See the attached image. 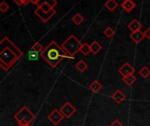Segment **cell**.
I'll return each mask as SVG.
<instances>
[{
    "label": "cell",
    "instance_id": "cell-1",
    "mask_svg": "<svg viewBox=\"0 0 150 126\" xmlns=\"http://www.w3.org/2000/svg\"><path fill=\"white\" fill-rule=\"evenodd\" d=\"M0 47V65L1 68L6 71L23 56V53L7 37L2 39Z\"/></svg>",
    "mask_w": 150,
    "mask_h": 126
},
{
    "label": "cell",
    "instance_id": "cell-2",
    "mask_svg": "<svg viewBox=\"0 0 150 126\" xmlns=\"http://www.w3.org/2000/svg\"><path fill=\"white\" fill-rule=\"evenodd\" d=\"M40 57H42L52 68L58 66V64L64 59H74L70 57L55 41H51L50 44L44 48L43 52L40 53Z\"/></svg>",
    "mask_w": 150,
    "mask_h": 126
},
{
    "label": "cell",
    "instance_id": "cell-3",
    "mask_svg": "<svg viewBox=\"0 0 150 126\" xmlns=\"http://www.w3.org/2000/svg\"><path fill=\"white\" fill-rule=\"evenodd\" d=\"M83 43L75 36L70 35L62 45V47L66 51V53L72 58L80 51Z\"/></svg>",
    "mask_w": 150,
    "mask_h": 126
},
{
    "label": "cell",
    "instance_id": "cell-4",
    "mask_svg": "<svg viewBox=\"0 0 150 126\" xmlns=\"http://www.w3.org/2000/svg\"><path fill=\"white\" fill-rule=\"evenodd\" d=\"M14 119H16L19 126H25L30 125L35 119V115H33V113L26 106H23L14 115Z\"/></svg>",
    "mask_w": 150,
    "mask_h": 126
},
{
    "label": "cell",
    "instance_id": "cell-5",
    "mask_svg": "<svg viewBox=\"0 0 150 126\" xmlns=\"http://www.w3.org/2000/svg\"><path fill=\"white\" fill-rule=\"evenodd\" d=\"M61 113L63 115V117L65 118H70L76 111V109L69 103V102H66L60 109Z\"/></svg>",
    "mask_w": 150,
    "mask_h": 126
},
{
    "label": "cell",
    "instance_id": "cell-6",
    "mask_svg": "<svg viewBox=\"0 0 150 126\" xmlns=\"http://www.w3.org/2000/svg\"><path fill=\"white\" fill-rule=\"evenodd\" d=\"M56 13L55 10L54 9H52L50 11H43L40 7H38L36 10H35V14L42 20L43 23H47L54 14Z\"/></svg>",
    "mask_w": 150,
    "mask_h": 126
},
{
    "label": "cell",
    "instance_id": "cell-7",
    "mask_svg": "<svg viewBox=\"0 0 150 126\" xmlns=\"http://www.w3.org/2000/svg\"><path fill=\"white\" fill-rule=\"evenodd\" d=\"M47 118H48V120H49L54 125H58L63 120V118H64L63 115L61 113L60 110L55 109V110H54V111L47 116Z\"/></svg>",
    "mask_w": 150,
    "mask_h": 126
},
{
    "label": "cell",
    "instance_id": "cell-8",
    "mask_svg": "<svg viewBox=\"0 0 150 126\" xmlns=\"http://www.w3.org/2000/svg\"><path fill=\"white\" fill-rule=\"evenodd\" d=\"M119 73L120 74V75H123V77H125V76H128V75H134V72H135V70H134V68L130 65V63L129 62H126V63H124L120 68H119Z\"/></svg>",
    "mask_w": 150,
    "mask_h": 126
},
{
    "label": "cell",
    "instance_id": "cell-9",
    "mask_svg": "<svg viewBox=\"0 0 150 126\" xmlns=\"http://www.w3.org/2000/svg\"><path fill=\"white\" fill-rule=\"evenodd\" d=\"M112 98L113 101H115L118 104H120L121 103H123L126 99V95L120 90V89H118L116 90L112 95Z\"/></svg>",
    "mask_w": 150,
    "mask_h": 126
},
{
    "label": "cell",
    "instance_id": "cell-10",
    "mask_svg": "<svg viewBox=\"0 0 150 126\" xmlns=\"http://www.w3.org/2000/svg\"><path fill=\"white\" fill-rule=\"evenodd\" d=\"M130 38L132 40H134V43L136 44H139L144 38H145V35H144V32H142V31H137V32H132L130 34Z\"/></svg>",
    "mask_w": 150,
    "mask_h": 126
},
{
    "label": "cell",
    "instance_id": "cell-11",
    "mask_svg": "<svg viewBox=\"0 0 150 126\" xmlns=\"http://www.w3.org/2000/svg\"><path fill=\"white\" fill-rule=\"evenodd\" d=\"M135 6H136V4L133 0H124L121 4V7L127 12H130L133 9L135 8Z\"/></svg>",
    "mask_w": 150,
    "mask_h": 126
},
{
    "label": "cell",
    "instance_id": "cell-12",
    "mask_svg": "<svg viewBox=\"0 0 150 126\" xmlns=\"http://www.w3.org/2000/svg\"><path fill=\"white\" fill-rule=\"evenodd\" d=\"M142 27V25L137 19H133L128 24V28L132 31V32H137V31H141Z\"/></svg>",
    "mask_w": 150,
    "mask_h": 126
},
{
    "label": "cell",
    "instance_id": "cell-13",
    "mask_svg": "<svg viewBox=\"0 0 150 126\" xmlns=\"http://www.w3.org/2000/svg\"><path fill=\"white\" fill-rule=\"evenodd\" d=\"M89 88H90V89H91L92 92L98 93V92H99V91L102 89L103 86H102V84H101L98 80H95V81H93V82L90 84Z\"/></svg>",
    "mask_w": 150,
    "mask_h": 126
},
{
    "label": "cell",
    "instance_id": "cell-14",
    "mask_svg": "<svg viewBox=\"0 0 150 126\" xmlns=\"http://www.w3.org/2000/svg\"><path fill=\"white\" fill-rule=\"evenodd\" d=\"M90 46H91V53H94V54H98L101 51V49H102V46L98 41H96V40H94L90 45Z\"/></svg>",
    "mask_w": 150,
    "mask_h": 126
},
{
    "label": "cell",
    "instance_id": "cell-15",
    "mask_svg": "<svg viewBox=\"0 0 150 126\" xmlns=\"http://www.w3.org/2000/svg\"><path fill=\"white\" fill-rule=\"evenodd\" d=\"M76 68L80 73H83V72H84V71L88 68V64H87L84 61L81 60V61H79L76 64Z\"/></svg>",
    "mask_w": 150,
    "mask_h": 126
},
{
    "label": "cell",
    "instance_id": "cell-16",
    "mask_svg": "<svg viewBox=\"0 0 150 126\" xmlns=\"http://www.w3.org/2000/svg\"><path fill=\"white\" fill-rule=\"evenodd\" d=\"M123 82L127 85V86H132L137 80V78L134 76V75H128V76H125L123 77Z\"/></svg>",
    "mask_w": 150,
    "mask_h": 126
},
{
    "label": "cell",
    "instance_id": "cell-17",
    "mask_svg": "<svg viewBox=\"0 0 150 126\" xmlns=\"http://www.w3.org/2000/svg\"><path fill=\"white\" fill-rule=\"evenodd\" d=\"M83 19H84L83 17L80 13L75 14V15L72 17V18H71V20L73 21V23H74L75 25H80L83 23Z\"/></svg>",
    "mask_w": 150,
    "mask_h": 126
},
{
    "label": "cell",
    "instance_id": "cell-18",
    "mask_svg": "<svg viewBox=\"0 0 150 126\" xmlns=\"http://www.w3.org/2000/svg\"><path fill=\"white\" fill-rule=\"evenodd\" d=\"M139 75H140L142 78L146 79V78H148L150 75V69L147 67V66H143V67L139 70Z\"/></svg>",
    "mask_w": 150,
    "mask_h": 126
},
{
    "label": "cell",
    "instance_id": "cell-19",
    "mask_svg": "<svg viewBox=\"0 0 150 126\" xmlns=\"http://www.w3.org/2000/svg\"><path fill=\"white\" fill-rule=\"evenodd\" d=\"M105 7L109 11H113L118 7V3L115 0H107V2L105 3Z\"/></svg>",
    "mask_w": 150,
    "mask_h": 126
},
{
    "label": "cell",
    "instance_id": "cell-20",
    "mask_svg": "<svg viewBox=\"0 0 150 126\" xmlns=\"http://www.w3.org/2000/svg\"><path fill=\"white\" fill-rule=\"evenodd\" d=\"M43 4H47L50 7L54 8V6L57 5V1H56V0H40L39 3L37 4V6L40 7V6H41Z\"/></svg>",
    "mask_w": 150,
    "mask_h": 126
},
{
    "label": "cell",
    "instance_id": "cell-21",
    "mask_svg": "<svg viewBox=\"0 0 150 126\" xmlns=\"http://www.w3.org/2000/svg\"><path fill=\"white\" fill-rule=\"evenodd\" d=\"M80 52L84 55V56H87L91 52V46L88 43H83L82 46H81V49H80Z\"/></svg>",
    "mask_w": 150,
    "mask_h": 126
},
{
    "label": "cell",
    "instance_id": "cell-22",
    "mask_svg": "<svg viewBox=\"0 0 150 126\" xmlns=\"http://www.w3.org/2000/svg\"><path fill=\"white\" fill-rule=\"evenodd\" d=\"M39 56H40V53L32 49L28 52V59L30 61H37L39 59Z\"/></svg>",
    "mask_w": 150,
    "mask_h": 126
},
{
    "label": "cell",
    "instance_id": "cell-23",
    "mask_svg": "<svg viewBox=\"0 0 150 126\" xmlns=\"http://www.w3.org/2000/svg\"><path fill=\"white\" fill-rule=\"evenodd\" d=\"M31 49L33 50V51H35V52H38V53H41L43 52V50H44L42 45H41L40 42H35V43L32 46Z\"/></svg>",
    "mask_w": 150,
    "mask_h": 126
},
{
    "label": "cell",
    "instance_id": "cell-24",
    "mask_svg": "<svg viewBox=\"0 0 150 126\" xmlns=\"http://www.w3.org/2000/svg\"><path fill=\"white\" fill-rule=\"evenodd\" d=\"M114 33H115V31H114L112 27H110V26H108L107 28H105V30L104 31V34H105L107 38L112 37V36L114 35Z\"/></svg>",
    "mask_w": 150,
    "mask_h": 126
},
{
    "label": "cell",
    "instance_id": "cell-25",
    "mask_svg": "<svg viewBox=\"0 0 150 126\" xmlns=\"http://www.w3.org/2000/svg\"><path fill=\"white\" fill-rule=\"evenodd\" d=\"M9 9H10V6L6 2H4V1L1 2V4H0V11L2 12H6Z\"/></svg>",
    "mask_w": 150,
    "mask_h": 126
},
{
    "label": "cell",
    "instance_id": "cell-26",
    "mask_svg": "<svg viewBox=\"0 0 150 126\" xmlns=\"http://www.w3.org/2000/svg\"><path fill=\"white\" fill-rule=\"evenodd\" d=\"M40 8L43 11H50L52 9H54V8H52V7H50L47 4H43L41 6H40Z\"/></svg>",
    "mask_w": 150,
    "mask_h": 126
},
{
    "label": "cell",
    "instance_id": "cell-27",
    "mask_svg": "<svg viewBox=\"0 0 150 126\" xmlns=\"http://www.w3.org/2000/svg\"><path fill=\"white\" fill-rule=\"evenodd\" d=\"M111 126H123V125H122L121 122H120V120L115 119V120L111 124Z\"/></svg>",
    "mask_w": 150,
    "mask_h": 126
},
{
    "label": "cell",
    "instance_id": "cell-28",
    "mask_svg": "<svg viewBox=\"0 0 150 126\" xmlns=\"http://www.w3.org/2000/svg\"><path fill=\"white\" fill-rule=\"evenodd\" d=\"M144 35H145V38H147V39H150V28H148V29H146L144 32Z\"/></svg>",
    "mask_w": 150,
    "mask_h": 126
},
{
    "label": "cell",
    "instance_id": "cell-29",
    "mask_svg": "<svg viewBox=\"0 0 150 126\" xmlns=\"http://www.w3.org/2000/svg\"><path fill=\"white\" fill-rule=\"evenodd\" d=\"M14 3H15L17 5H18V6H20V5L24 4H23V2H22V0H14Z\"/></svg>",
    "mask_w": 150,
    "mask_h": 126
},
{
    "label": "cell",
    "instance_id": "cell-30",
    "mask_svg": "<svg viewBox=\"0 0 150 126\" xmlns=\"http://www.w3.org/2000/svg\"><path fill=\"white\" fill-rule=\"evenodd\" d=\"M39 1H40V0H30L31 3H33V4H36V5H37V4L39 3Z\"/></svg>",
    "mask_w": 150,
    "mask_h": 126
},
{
    "label": "cell",
    "instance_id": "cell-31",
    "mask_svg": "<svg viewBox=\"0 0 150 126\" xmlns=\"http://www.w3.org/2000/svg\"><path fill=\"white\" fill-rule=\"evenodd\" d=\"M22 2H23V4L25 5V4H27L30 2V0H22Z\"/></svg>",
    "mask_w": 150,
    "mask_h": 126
},
{
    "label": "cell",
    "instance_id": "cell-32",
    "mask_svg": "<svg viewBox=\"0 0 150 126\" xmlns=\"http://www.w3.org/2000/svg\"><path fill=\"white\" fill-rule=\"evenodd\" d=\"M25 126H32L31 125H25Z\"/></svg>",
    "mask_w": 150,
    "mask_h": 126
},
{
    "label": "cell",
    "instance_id": "cell-33",
    "mask_svg": "<svg viewBox=\"0 0 150 126\" xmlns=\"http://www.w3.org/2000/svg\"><path fill=\"white\" fill-rule=\"evenodd\" d=\"M106 126H111V125H106Z\"/></svg>",
    "mask_w": 150,
    "mask_h": 126
}]
</instances>
